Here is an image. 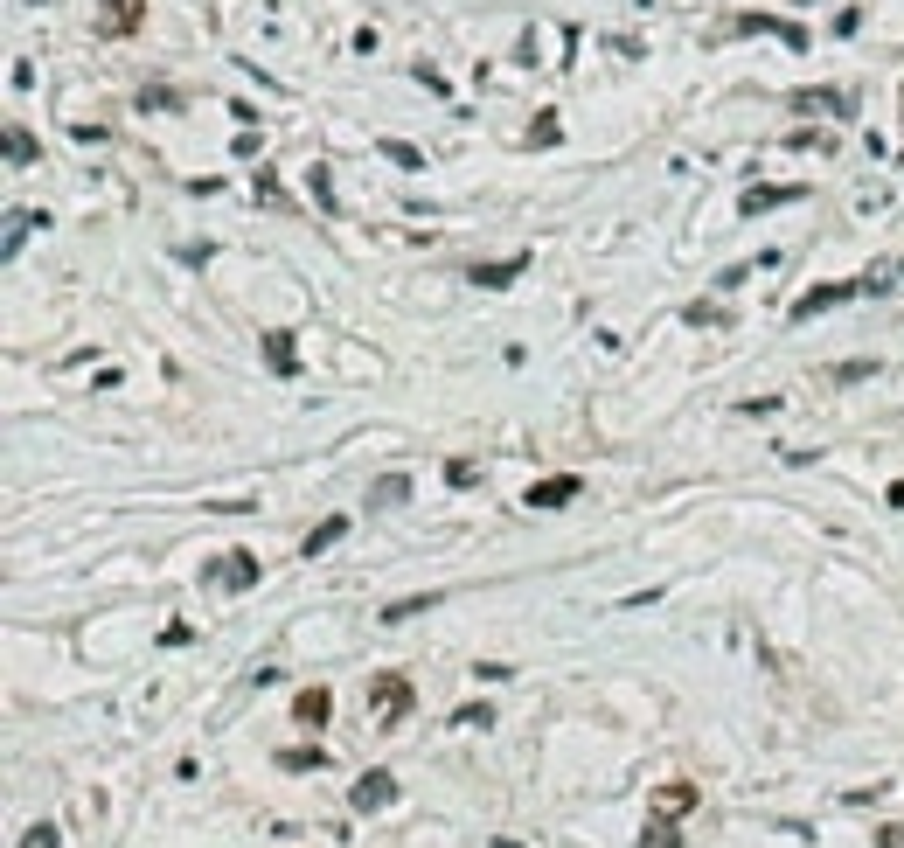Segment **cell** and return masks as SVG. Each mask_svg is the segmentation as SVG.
<instances>
[{
    "mask_svg": "<svg viewBox=\"0 0 904 848\" xmlns=\"http://www.w3.org/2000/svg\"><path fill=\"white\" fill-rule=\"evenodd\" d=\"M411 709H418L411 675H369V723H376V730H404Z\"/></svg>",
    "mask_w": 904,
    "mask_h": 848,
    "instance_id": "obj_1",
    "label": "cell"
},
{
    "mask_svg": "<svg viewBox=\"0 0 904 848\" xmlns=\"http://www.w3.org/2000/svg\"><path fill=\"white\" fill-rule=\"evenodd\" d=\"M258 577H265V564H258L251 550H223L216 564H202V584H209V591H251Z\"/></svg>",
    "mask_w": 904,
    "mask_h": 848,
    "instance_id": "obj_2",
    "label": "cell"
},
{
    "mask_svg": "<svg viewBox=\"0 0 904 848\" xmlns=\"http://www.w3.org/2000/svg\"><path fill=\"white\" fill-rule=\"evenodd\" d=\"M849 299H863V272H856V279H835V285H814V292H800V299H793V320L835 313V306H849Z\"/></svg>",
    "mask_w": 904,
    "mask_h": 848,
    "instance_id": "obj_3",
    "label": "cell"
},
{
    "mask_svg": "<svg viewBox=\"0 0 904 848\" xmlns=\"http://www.w3.org/2000/svg\"><path fill=\"white\" fill-rule=\"evenodd\" d=\"M731 35H779L786 49H807V28L786 14H731Z\"/></svg>",
    "mask_w": 904,
    "mask_h": 848,
    "instance_id": "obj_4",
    "label": "cell"
},
{
    "mask_svg": "<svg viewBox=\"0 0 904 848\" xmlns=\"http://www.w3.org/2000/svg\"><path fill=\"white\" fill-rule=\"evenodd\" d=\"M390 800H397V772H362V779L348 786V807H355V814H383Z\"/></svg>",
    "mask_w": 904,
    "mask_h": 848,
    "instance_id": "obj_5",
    "label": "cell"
},
{
    "mask_svg": "<svg viewBox=\"0 0 904 848\" xmlns=\"http://www.w3.org/2000/svg\"><path fill=\"white\" fill-rule=\"evenodd\" d=\"M265 369H272L279 383L300 376V341H293V327H265Z\"/></svg>",
    "mask_w": 904,
    "mask_h": 848,
    "instance_id": "obj_6",
    "label": "cell"
},
{
    "mask_svg": "<svg viewBox=\"0 0 904 848\" xmlns=\"http://www.w3.org/2000/svg\"><path fill=\"white\" fill-rule=\"evenodd\" d=\"M140 21H147V0H98V35H105V42L133 35Z\"/></svg>",
    "mask_w": 904,
    "mask_h": 848,
    "instance_id": "obj_7",
    "label": "cell"
},
{
    "mask_svg": "<svg viewBox=\"0 0 904 848\" xmlns=\"http://www.w3.org/2000/svg\"><path fill=\"white\" fill-rule=\"evenodd\" d=\"M522 501H529V508H571V501H578V473H550V480H536Z\"/></svg>",
    "mask_w": 904,
    "mask_h": 848,
    "instance_id": "obj_8",
    "label": "cell"
},
{
    "mask_svg": "<svg viewBox=\"0 0 904 848\" xmlns=\"http://www.w3.org/2000/svg\"><path fill=\"white\" fill-rule=\"evenodd\" d=\"M800 195H807L800 181H779V188H745V195H738V209H745V216H765V209H786V202H800Z\"/></svg>",
    "mask_w": 904,
    "mask_h": 848,
    "instance_id": "obj_9",
    "label": "cell"
},
{
    "mask_svg": "<svg viewBox=\"0 0 904 848\" xmlns=\"http://www.w3.org/2000/svg\"><path fill=\"white\" fill-rule=\"evenodd\" d=\"M522 272H529V251H515V258H494V265H473L466 279H473V285H487V292H501V285H515Z\"/></svg>",
    "mask_w": 904,
    "mask_h": 848,
    "instance_id": "obj_10",
    "label": "cell"
},
{
    "mask_svg": "<svg viewBox=\"0 0 904 848\" xmlns=\"http://www.w3.org/2000/svg\"><path fill=\"white\" fill-rule=\"evenodd\" d=\"M327 716H334V696H327V689H320V682H313V689H300V696H293V723H300V730H320V723H327Z\"/></svg>",
    "mask_w": 904,
    "mask_h": 848,
    "instance_id": "obj_11",
    "label": "cell"
},
{
    "mask_svg": "<svg viewBox=\"0 0 904 848\" xmlns=\"http://www.w3.org/2000/svg\"><path fill=\"white\" fill-rule=\"evenodd\" d=\"M793 112H828V119H856L849 91H793Z\"/></svg>",
    "mask_w": 904,
    "mask_h": 848,
    "instance_id": "obj_12",
    "label": "cell"
},
{
    "mask_svg": "<svg viewBox=\"0 0 904 848\" xmlns=\"http://www.w3.org/2000/svg\"><path fill=\"white\" fill-rule=\"evenodd\" d=\"M696 800H703V793H696V786H689V779H668V786H661V793H654V814H661V821H675V814H689V807H696Z\"/></svg>",
    "mask_w": 904,
    "mask_h": 848,
    "instance_id": "obj_13",
    "label": "cell"
},
{
    "mask_svg": "<svg viewBox=\"0 0 904 848\" xmlns=\"http://www.w3.org/2000/svg\"><path fill=\"white\" fill-rule=\"evenodd\" d=\"M49 216L42 209H7V258H21V244H28V230H42Z\"/></svg>",
    "mask_w": 904,
    "mask_h": 848,
    "instance_id": "obj_14",
    "label": "cell"
},
{
    "mask_svg": "<svg viewBox=\"0 0 904 848\" xmlns=\"http://www.w3.org/2000/svg\"><path fill=\"white\" fill-rule=\"evenodd\" d=\"M341 536H348V515H327V522H320V529H313V536L300 543V557H327Z\"/></svg>",
    "mask_w": 904,
    "mask_h": 848,
    "instance_id": "obj_15",
    "label": "cell"
},
{
    "mask_svg": "<svg viewBox=\"0 0 904 848\" xmlns=\"http://www.w3.org/2000/svg\"><path fill=\"white\" fill-rule=\"evenodd\" d=\"M306 188H313V202H320V216H341V202H334V174H327V160H313V167H306Z\"/></svg>",
    "mask_w": 904,
    "mask_h": 848,
    "instance_id": "obj_16",
    "label": "cell"
},
{
    "mask_svg": "<svg viewBox=\"0 0 904 848\" xmlns=\"http://www.w3.org/2000/svg\"><path fill=\"white\" fill-rule=\"evenodd\" d=\"M404 501H411V480H404V473H383V480L369 487V508H404Z\"/></svg>",
    "mask_w": 904,
    "mask_h": 848,
    "instance_id": "obj_17",
    "label": "cell"
},
{
    "mask_svg": "<svg viewBox=\"0 0 904 848\" xmlns=\"http://www.w3.org/2000/svg\"><path fill=\"white\" fill-rule=\"evenodd\" d=\"M35 160H42L35 133H28V126H7V167H35Z\"/></svg>",
    "mask_w": 904,
    "mask_h": 848,
    "instance_id": "obj_18",
    "label": "cell"
},
{
    "mask_svg": "<svg viewBox=\"0 0 904 848\" xmlns=\"http://www.w3.org/2000/svg\"><path fill=\"white\" fill-rule=\"evenodd\" d=\"M251 195H258L265 209H279V216H293V195L279 188V174H265V167H258V181H251Z\"/></svg>",
    "mask_w": 904,
    "mask_h": 848,
    "instance_id": "obj_19",
    "label": "cell"
},
{
    "mask_svg": "<svg viewBox=\"0 0 904 848\" xmlns=\"http://www.w3.org/2000/svg\"><path fill=\"white\" fill-rule=\"evenodd\" d=\"M446 591H425V598H397V605H383V626H404V619H418V612H432Z\"/></svg>",
    "mask_w": 904,
    "mask_h": 848,
    "instance_id": "obj_20",
    "label": "cell"
},
{
    "mask_svg": "<svg viewBox=\"0 0 904 848\" xmlns=\"http://www.w3.org/2000/svg\"><path fill=\"white\" fill-rule=\"evenodd\" d=\"M327 765V751L320 744H293V751H279V772H320Z\"/></svg>",
    "mask_w": 904,
    "mask_h": 848,
    "instance_id": "obj_21",
    "label": "cell"
},
{
    "mask_svg": "<svg viewBox=\"0 0 904 848\" xmlns=\"http://www.w3.org/2000/svg\"><path fill=\"white\" fill-rule=\"evenodd\" d=\"M376 153H383L390 167H404V174H418V167H425V153H418L411 140H376Z\"/></svg>",
    "mask_w": 904,
    "mask_h": 848,
    "instance_id": "obj_22",
    "label": "cell"
},
{
    "mask_svg": "<svg viewBox=\"0 0 904 848\" xmlns=\"http://www.w3.org/2000/svg\"><path fill=\"white\" fill-rule=\"evenodd\" d=\"M640 848H689V842L675 835V821H661V814H654V821H647V835H640Z\"/></svg>",
    "mask_w": 904,
    "mask_h": 848,
    "instance_id": "obj_23",
    "label": "cell"
},
{
    "mask_svg": "<svg viewBox=\"0 0 904 848\" xmlns=\"http://www.w3.org/2000/svg\"><path fill=\"white\" fill-rule=\"evenodd\" d=\"M863 376H877V362H870V355H856V362H835V369H828V383H863Z\"/></svg>",
    "mask_w": 904,
    "mask_h": 848,
    "instance_id": "obj_24",
    "label": "cell"
},
{
    "mask_svg": "<svg viewBox=\"0 0 904 848\" xmlns=\"http://www.w3.org/2000/svg\"><path fill=\"white\" fill-rule=\"evenodd\" d=\"M494 723V709L487 703H466V709H452V730H487Z\"/></svg>",
    "mask_w": 904,
    "mask_h": 848,
    "instance_id": "obj_25",
    "label": "cell"
},
{
    "mask_svg": "<svg viewBox=\"0 0 904 848\" xmlns=\"http://www.w3.org/2000/svg\"><path fill=\"white\" fill-rule=\"evenodd\" d=\"M446 480H452V487H473V480H480V466H473V459H446Z\"/></svg>",
    "mask_w": 904,
    "mask_h": 848,
    "instance_id": "obj_26",
    "label": "cell"
},
{
    "mask_svg": "<svg viewBox=\"0 0 904 848\" xmlns=\"http://www.w3.org/2000/svg\"><path fill=\"white\" fill-rule=\"evenodd\" d=\"M682 320H689V327H717V320H724V306H703V299H696Z\"/></svg>",
    "mask_w": 904,
    "mask_h": 848,
    "instance_id": "obj_27",
    "label": "cell"
},
{
    "mask_svg": "<svg viewBox=\"0 0 904 848\" xmlns=\"http://www.w3.org/2000/svg\"><path fill=\"white\" fill-rule=\"evenodd\" d=\"M14 848H56V828H42V821H35V828H28Z\"/></svg>",
    "mask_w": 904,
    "mask_h": 848,
    "instance_id": "obj_28",
    "label": "cell"
},
{
    "mask_svg": "<svg viewBox=\"0 0 904 848\" xmlns=\"http://www.w3.org/2000/svg\"><path fill=\"white\" fill-rule=\"evenodd\" d=\"M188 640H195V626H188V619H174V626L160 633V647H188Z\"/></svg>",
    "mask_w": 904,
    "mask_h": 848,
    "instance_id": "obj_29",
    "label": "cell"
},
{
    "mask_svg": "<svg viewBox=\"0 0 904 848\" xmlns=\"http://www.w3.org/2000/svg\"><path fill=\"white\" fill-rule=\"evenodd\" d=\"M877 848H904V828H877Z\"/></svg>",
    "mask_w": 904,
    "mask_h": 848,
    "instance_id": "obj_30",
    "label": "cell"
},
{
    "mask_svg": "<svg viewBox=\"0 0 904 848\" xmlns=\"http://www.w3.org/2000/svg\"><path fill=\"white\" fill-rule=\"evenodd\" d=\"M884 501H891V508H904V480H891V487H884Z\"/></svg>",
    "mask_w": 904,
    "mask_h": 848,
    "instance_id": "obj_31",
    "label": "cell"
},
{
    "mask_svg": "<svg viewBox=\"0 0 904 848\" xmlns=\"http://www.w3.org/2000/svg\"><path fill=\"white\" fill-rule=\"evenodd\" d=\"M487 848H522V842H515V835H494V842H487Z\"/></svg>",
    "mask_w": 904,
    "mask_h": 848,
    "instance_id": "obj_32",
    "label": "cell"
}]
</instances>
